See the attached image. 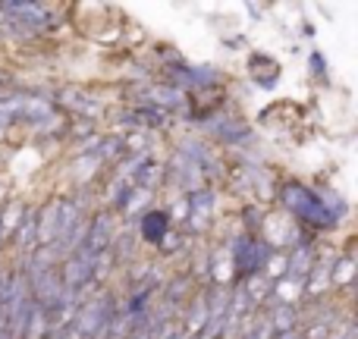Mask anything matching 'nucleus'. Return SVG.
<instances>
[{
	"mask_svg": "<svg viewBox=\"0 0 358 339\" xmlns=\"http://www.w3.org/2000/svg\"><path fill=\"white\" fill-rule=\"evenodd\" d=\"M82 220V204L79 201H57V245H66V239L73 236V229Z\"/></svg>",
	"mask_w": 358,
	"mask_h": 339,
	"instance_id": "nucleus-10",
	"label": "nucleus"
},
{
	"mask_svg": "<svg viewBox=\"0 0 358 339\" xmlns=\"http://www.w3.org/2000/svg\"><path fill=\"white\" fill-rule=\"evenodd\" d=\"M57 236V201H48L41 208V214H35V242L38 245H54Z\"/></svg>",
	"mask_w": 358,
	"mask_h": 339,
	"instance_id": "nucleus-11",
	"label": "nucleus"
},
{
	"mask_svg": "<svg viewBox=\"0 0 358 339\" xmlns=\"http://www.w3.org/2000/svg\"><path fill=\"white\" fill-rule=\"evenodd\" d=\"M271 289H273V283L267 277H248V280H242V292L248 296V302H261L264 296H271Z\"/></svg>",
	"mask_w": 358,
	"mask_h": 339,
	"instance_id": "nucleus-18",
	"label": "nucleus"
},
{
	"mask_svg": "<svg viewBox=\"0 0 358 339\" xmlns=\"http://www.w3.org/2000/svg\"><path fill=\"white\" fill-rule=\"evenodd\" d=\"M311 66H315L317 75H324V60H321V54H311Z\"/></svg>",
	"mask_w": 358,
	"mask_h": 339,
	"instance_id": "nucleus-31",
	"label": "nucleus"
},
{
	"mask_svg": "<svg viewBox=\"0 0 358 339\" xmlns=\"http://www.w3.org/2000/svg\"><path fill=\"white\" fill-rule=\"evenodd\" d=\"M110 317H113V298L98 296V298H92V302L79 305V311H76V317H73V330L82 339H94L98 333H104Z\"/></svg>",
	"mask_w": 358,
	"mask_h": 339,
	"instance_id": "nucleus-3",
	"label": "nucleus"
},
{
	"mask_svg": "<svg viewBox=\"0 0 358 339\" xmlns=\"http://www.w3.org/2000/svg\"><path fill=\"white\" fill-rule=\"evenodd\" d=\"M185 289H189V283H185V280H173V286L167 289V302L176 305L179 302V292H185Z\"/></svg>",
	"mask_w": 358,
	"mask_h": 339,
	"instance_id": "nucleus-27",
	"label": "nucleus"
},
{
	"mask_svg": "<svg viewBox=\"0 0 358 339\" xmlns=\"http://www.w3.org/2000/svg\"><path fill=\"white\" fill-rule=\"evenodd\" d=\"M60 104L63 107H73V110H85L88 117H92V113H98V104H94V101L88 98L85 92H76V88H66V92H60Z\"/></svg>",
	"mask_w": 358,
	"mask_h": 339,
	"instance_id": "nucleus-16",
	"label": "nucleus"
},
{
	"mask_svg": "<svg viewBox=\"0 0 358 339\" xmlns=\"http://www.w3.org/2000/svg\"><path fill=\"white\" fill-rule=\"evenodd\" d=\"M208 296H198L195 302H192V311H189V339L198 336L204 330V324H208Z\"/></svg>",
	"mask_w": 358,
	"mask_h": 339,
	"instance_id": "nucleus-17",
	"label": "nucleus"
},
{
	"mask_svg": "<svg viewBox=\"0 0 358 339\" xmlns=\"http://www.w3.org/2000/svg\"><path fill=\"white\" fill-rule=\"evenodd\" d=\"M148 98L155 101V107L161 104V110H164V107H176V104H182V92H179V88H151Z\"/></svg>",
	"mask_w": 358,
	"mask_h": 339,
	"instance_id": "nucleus-23",
	"label": "nucleus"
},
{
	"mask_svg": "<svg viewBox=\"0 0 358 339\" xmlns=\"http://www.w3.org/2000/svg\"><path fill=\"white\" fill-rule=\"evenodd\" d=\"M271 330L273 333H292V330H296V324H299V315H296V308H292V305H277V308L271 311Z\"/></svg>",
	"mask_w": 358,
	"mask_h": 339,
	"instance_id": "nucleus-15",
	"label": "nucleus"
},
{
	"mask_svg": "<svg viewBox=\"0 0 358 339\" xmlns=\"http://www.w3.org/2000/svg\"><path fill=\"white\" fill-rule=\"evenodd\" d=\"M170 233V214L167 210H148L142 217V239L151 245H161V239Z\"/></svg>",
	"mask_w": 358,
	"mask_h": 339,
	"instance_id": "nucleus-12",
	"label": "nucleus"
},
{
	"mask_svg": "<svg viewBox=\"0 0 358 339\" xmlns=\"http://www.w3.org/2000/svg\"><path fill=\"white\" fill-rule=\"evenodd\" d=\"M280 198H283V204L292 210V214H299L308 226H317V229H327L336 223V214L327 208V204L321 201V198H315L305 185L299 182H286L283 192H280Z\"/></svg>",
	"mask_w": 358,
	"mask_h": 339,
	"instance_id": "nucleus-1",
	"label": "nucleus"
},
{
	"mask_svg": "<svg viewBox=\"0 0 358 339\" xmlns=\"http://www.w3.org/2000/svg\"><path fill=\"white\" fill-rule=\"evenodd\" d=\"M327 330H330V324H311V330L305 333V339H327L330 336Z\"/></svg>",
	"mask_w": 358,
	"mask_h": 339,
	"instance_id": "nucleus-29",
	"label": "nucleus"
},
{
	"mask_svg": "<svg viewBox=\"0 0 358 339\" xmlns=\"http://www.w3.org/2000/svg\"><path fill=\"white\" fill-rule=\"evenodd\" d=\"M170 339H189V336H179V333H173V336H170Z\"/></svg>",
	"mask_w": 358,
	"mask_h": 339,
	"instance_id": "nucleus-34",
	"label": "nucleus"
},
{
	"mask_svg": "<svg viewBox=\"0 0 358 339\" xmlns=\"http://www.w3.org/2000/svg\"><path fill=\"white\" fill-rule=\"evenodd\" d=\"M179 242H182V236H173V233H167V236H164V239H161V248H164V254H173Z\"/></svg>",
	"mask_w": 358,
	"mask_h": 339,
	"instance_id": "nucleus-28",
	"label": "nucleus"
},
{
	"mask_svg": "<svg viewBox=\"0 0 358 339\" xmlns=\"http://www.w3.org/2000/svg\"><path fill=\"white\" fill-rule=\"evenodd\" d=\"M148 195H151V192H145V189H138V185H132V189L126 192V195L120 198L117 204H120L123 210H129V214H136L138 208H145V204H148Z\"/></svg>",
	"mask_w": 358,
	"mask_h": 339,
	"instance_id": "nucleus-22",
	"label": "nucleus"
},
{
	"mask_svg": "<svg viewBox=\"0 0 358 339\" xmlns=\"http://www.w3.org/2000/svg\"><path fill=\"white\" fill-rule=\"evenodd\" d=\"M170 79L179 82L182 88H198V85H214L217 75L214 69H192V66H170Z\"/></svg>",
	"mask_w": 358,
	"mask_h": 339,
	"instance_id": "nucleus-13",
	"label": "nucleus"
},
{
	"mask_svg": "<svg viewBox=\"0 0 358 339\" xmlns=\"http://www.w3.org/2000/svg\"><path fill=\"white\" fill-rule=\"evenodd\" d=\"M13 239H16V245H19V248L35 245V214H29V210H25L22 223H19L16 233H13Z\"/></svg>",
	"mask_w": 358,
	"mask_h": 339,
	"instance_id": "nucleus-20",
	"label": "nucleus"
},
{
	"mask_svg": "<svg viewBox=\"0 0 358 339\" xmlns=\"http://www.w3.org/2000/svg\"><path fill=\"white\" fill-rule=\"evenodd\" d=\"M82 248H85V254H92V258H98V254H104L107 248H110V217L94 214V220L88 223V229H85Z\"/></svg>",
	"mask_w": 358,
	"mask_h": 339,
	"instance_id": "nucleus-7",
	"label": "nucleus"
},
{
	"mask_svg": "<svg viewBox=\"0 0 358 339\" xmlns=\"http://www.w3.org/2000/svg\"><path fill=\"white\" fill-rule=\"evenodd\" d=\"M92 273H94V258L92 254L73 252L66 258V264H63V271H60V283H63V289L66 292H76V296H79V292L92 283Z\"/></svg>",
	"mask_w": 358,
	"mask_h": 339,
	"instance_id": "nucleus-5",
	"label": "nucleus"
},
{
	"mask_svg": "<svg viewBox=\"0 0 358 339\" xmlns=\"http://www.w3.org/2000/svg\"><path fill=\"white\" fill-rule=\"evenodd\" d=\"M120 154H123V142H120V138H101L98 157H104V161H117Z\"/></svg>",
	"mask_w": 358,
	"mask_h": 339,
	"instance_id": "nucleus-26",
	"label": "nucleus"
},
{
	"mask_svg": "<svg viewBox=\"0 0 358 339\" xmlns=\"http://www.w3.org/2000/svg\"><path fill=\"white\" fill-rule=\"evenodd\" d=\"M22 217H25L22 204H10V208H6V214L0 217V236H13V233H16V226L22 223Z\"/></svg>",
	"mask_w": 358,
	"mask_h": 339,
	"instance_id": "nucleus-21",
	"label": "nucleus"
},
{
	"mask_svg": "<svg viewBox=\"0 0 358 339\" xmlns=\"http://www.w3.org/2000/svg\"><path fill=\"white\" fill-rule=\"evenodd\" d=\"M210 214H214V195H210V192H204V189L192 192V198L185 201V223H189L192 233L208 229Z\"/></svg>",
	"mask_w": 358,
	"mask_h": 339,
	"instance_id": "nucleus-6",
	"label": "nucleus"
},
{
	"mask_svg": "<svg viewBox=\"0 0 358 339\" xmlns=\"http://www.w3.org/2000/svg\"><path fill=\"white\" fill-rule=\"evenodd\" d=\"M214 132L223 138V142H239V138L248 136V126L239 123V120H223V123L214 126Z\"/></svg>",
	"mask_w": 358,
	"mask_h": 339,
	"instance_id": "nucleus-19",
	"label": "nucleus"
},
{
	"mask_svg": "<svg viewBox=\"0 0 358 339\" xmlns=\"http://www.w3.org/2000/svg\"><path fill=\"white\" fill-rule=\"evenodd\" d=\"M63 283H60V273L50 267V271H41V273H31L29 277V296L35 305H41L44 311L54 308L57 302L63 298Z\"/></svg>",
	"mask_w": 358,
	"mask_h": 339,
	"instance_id": "nucleus-4",
	"label": "nucleus"
},
{
	"mask_svg": "<svg viewBox=\"0 0 358 339\" xmlns=\"http://www.w3.org/2000/svg\"><path fill=\"white\" fill-rule=\"evenodd\" d=\"M271 254H273L271 242H261V239H255V236H239V239L233 242V248H229L233 271H236V277H242V280L264 273V264Z\"/></svg>",
	"mask_w": 358,
	"mask_h": 339,
	"instance_id": "nucleus-2",
	"label": "nucleus"
},
{
	"mask_svg": "<svg viewBox=\"0 0 358 339\" xmlns=\"http://www.w3.org/2000/svg\"><path fill=\"white\" fill-rule=\"evenodd\" d=\"M13 120H10V113L3 110V107H0V132H6V126H10Z\"/></svg>",
	"mask_w": 358,
	"mask_h": 339,
	"instance_id": "nucleus-32",
	"label": "nucleus"
},
{
	"mask_svg": "<svg viewBox=\"0 0 358 339\" xmlns=\"http://www.w3.org/2000/svg\"><path fill=\"white\" fill-rule=\"evenodd\" d=\"M311 271H315V248H311V245H296V252L286 258V273H283V280H292V283H305Z\"/></svg>",
	"mask_w": 358,
	"mask_h": 339,
	"instance_id": "nucleus-8",
	"label": "nucleus"
},
{
	"mask_svg": "<svg viewBox=\"0 0 358 339\" xmlns=\"http://www.w3.org/2000/svg\"><path fill=\"white\" fill-rule=\"evenodd\" d=\"M0 339H13V336H10V324H6L3 311H0Z\"/></svg>",
	"mask_w": 358,
	"mask_h": 339,
	"instance_id": "nucleus-30",
	"label": "nucleus"
},
{
	"mask_svg": "<svg viewBox=\"0 0 358 339\" xmlns=\"http://www.w3.org/2000/svg\"><path fill=\"white\" fill-rule=\"evenodd\" d=\"M271 292H277L280 298H283V305L292 302V296H299V292H305V283H292V280H280L277 286H273Z\"/></svg>",
	"mask_w": 358,
	"mask_h": 339,
	"instance_id": "nucleus-25",
	"label": "nucleus"
},
{
	"mask_svg": "<svg viewBox=\"0 0 358 339\" xmlns=\"http://www.w3.org/2000/svg\"><path fill=\"white\" fill-rule=\"evenodd\" d=\"M352 271H355L352 258H340V261H334V267H330V283H334V286H346L349 280H352Z\"/></svg>",
	"mask_w": 358,
	"mask_h": 339,
	"instance_id": "nucleus-24",
	"label": "nucleus"
},
{
	"mask_svg": "<svg viewBox=\"0 0 358 339\" xmlns=\"http://www.w3.org/2000/svg\"><path fill=\"white\" fill-rule=\"evenodd\" d=\"M22 339H48V311L35 302H31L29 321H25V327H22Z\"/></svg>",
	"mask_w": 358,
	"mask_h": 339,
	"instance_id": "nucleus-14",
	"label": "nucleus"
},
{
	"mask_svg": "<svg viewBox=\"0 0 358 339\" xmlns=\"http://www.w3.org/2000/svg\"><path fill=\"white\" fill-rule=\"evenodd\" d=\"M170 176H173L176 185H182V189H189V192H198L201 189V182H204L201 167H198L195 161H189L185 154L173 157V164H170Z\"/></svg>",
	"mask_w": 358,
	"mask_h": 339,
	"instance_id": "nucleus-9",
	"label": "nucleus"
},
{
	"mask_svg": "<svg viewBox=\"0 0 358 339\" xmlns=\"http://www.w3.org/2000/svg\"><path fill=\"white\" fill-rule=\"evenodd\" d=\"M54 339H82V336H79V333H76V330H73V327H69V330H63V333H57Z\"/></svg>",
	"mask_w": 358,
	"mask_h": 339,
	"instance_id": "nucleus-33",
	"label": "nucleus"
}]
</instances>
